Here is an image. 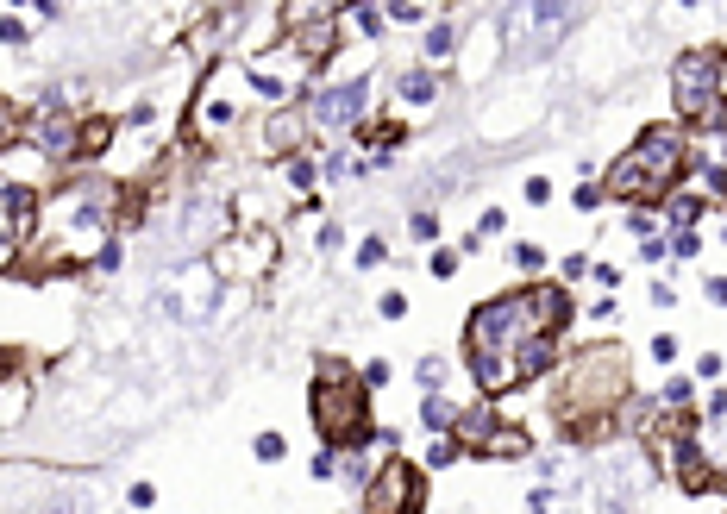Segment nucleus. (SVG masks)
Here are the masks:
<instances>
[{
	"instance_id": "obj_1",
	"label": "nucleus",
	"mask_w": 727,
	"mask_h": 514,
	"mask_svg": "<svg viewBox=\"0 0 727 514\" xmlns=\"http://www.w3.org/2000/svg\"><path fill=\"white\" fill-rule=\"evenodd\" d=\"M571 289L565 283H527L508 295H489L464 314V364L483 402L527 389L552 377L565 358V326H571Z\"/></svg>"
},
{
	"instance_id": "obj_2",
	"label": "nucleus",
	"mask_w": 727,
	"mask_h": 514,
	"mask_svg": "<svg viewBox=\"0 0 727 514\" xmlns=\"http://www.w3.org/2000/svg\"><path fill=\"white\" fill-rule=\"evenodd\" d=\"M633 395V364L621 345H577L571 358H558V383H552V420L558 439H602L615 427V408Z\"/></svg>"
},
{
	"instance_id": "obj_3",
	"label": "nucleus",
	"mask_w": 727,
	"mask_h": 514,
	"mask_svg": "<svg viewBox=\"0 0 727 514\" xmlns=\"http://www.w3.org/2000/svg\"><path fill=\"white\" fill-rule=\"evenodd\" d=\"M113 207H120V189L107 176H82V182H63L51 195V220H38V264L44 270H95V257L113 245Z\"/></svg>"
},
{
	"instance_id": "obj_4",
	"label": "nucleus",
	"mask_w": 727,
	"mask_h": 514,
	"mask_svg": "<svg viewBox=\"0 0 727 514\" xmlns=\"http://www.w3.org/2000/svg\"><path fill=\"white\" fill-rule=\"evenodd\" d=\"M684 176H690L684 126H646L602 170V195H615L627 207H665V195H677V182H684Z\"/></svg>"
},
{
	"instance_id": "obj_5",
	"label": "nucleus",
	"mask_w": 727,
	"mask_h": 514,
	"mask_svg": "<svg viewBox=\"0 0 727 514\" xmlns=\"http://www.w3.org/2000/svg\"><path fill=\"white\" fill-rule=\"evenodd\" d=\"M308 420L320 433V446L333 452H364L370 439H377V427H370V389L358 370H345L326 358L314 370V389H308Z\"/></svg>"
},
{
	"instance_id": "obj_6",
	"label": "nucleus",
	"mask_w": 727,
	"mask_h": 514,
	"mask_svg": "<svg viewBox=\"0 0 727 514\" xmlns=\"http://www.w3.org/2000/svg\"><path fill=\"white\" fill-rule=\"evenodd\" d=\"M671 113L690 132H715L727 120V51L721 44H690L671 57Z\"/></svg>"
},
{
	"instance_id": "obj_7",
	"label": "nucleus",
	"mask_w": 727,
	"mask_h": 514,
	"mask_svg": "<svg viewBox=\"0 0 727 514\" xmlns=\"http://www.w3.org/2000/svg\"><path fill=\"white\" fill-rule=\"evenodd\" d=\"M220 295H226V283H220L214 257H182V264H170V270L157 276L151 308L170 320V326H182V333H201V326H214Z\"/></svg>"
},
{
	"instance_id": "obj_8",
	"label": "nucleus",
	"mask_w": 727,
	"mask_h": 514,
	"mask_svg": "<svg viewBox=\"0 0 727 514\" xmlns=\"http://www.w3.org/2000/svg\"><path fill=\"white\" fill-rule=\"evenodd\" d=\"M571 13H577V0H508L502 7V51L514 63H533V57H546L558 38L571 32Z\"/></svg>"
},
{
	"instance_id": "obj_9",
	"label": "nucleus",
	"mask_w": 727,
	"mask_h": 514,
	"mask_svg": "<svg viewBox=\"0 0 727 514\" xmlns=\"http://www.w3.org/2000/svg\"><path fill=\"white\" fill-rule=\"evenodd\" d=\"M452 439L471 458H496V464H508V458H527L533 452V439L514 427V420H502L496 414V402H477V408H464L458 414V427H452Z\"/></svg>"
},
{
	"instance_id": "obj_10",
	"label": "nucleus",
	"mask_w": 727,
	"mask_h": 514,
	"mask_svg": "<svg viewBox=\"0 0 727 514\" xmlns=\"http://www.w3.org/2000/svg\"><path fill=\"white\" fill-rule=\"evenodd\" d=\"M364 514H427V471L414 458H383L364 483Z\"/></svg>"
},
{
	"instance_id": "obj_11",
	"label": "nucleus",
	"mask_w": 727,
	"mask_h": 514,
	"mask_svg": "<svg viewBox=\"0 0 727 514\" xmlns=\"http://www.w3.org/2000/svg\"><path fill=\"white\" fill-rule=\"evenodd\" d=\"M38 214H44V201L32 182H0V270L38 239Z\"/></svg>"
},
{
	"instance_id": "obj_12",
	"label": "nucleus",
	"mask_w": 727,
	"mask_h": 514,
	"mask_svg": "<svg viewBox=\"0 0 727 514\" xmlns=\"http://www.w3.org/2000/svg\"><path fill=\"white\" fill-rule=\"evenodd\" d=\"M308 107V120L326 126V132H351L370 113V82L364 76H351V82H333V88H320L314 101H301Z\"/></svg>"
},
{
	"instance_id": "obj_13",
	"label": "nucleus",
	"mask_w": 727,
	"mask_h": 514,
	"mask_svg": "<svg viewBox=\"0 0 727 514\" xmlns=\"http://www.w3.org/2000/svg\"><path fill=\"white\" fill-rule=\"evenodd\" d=\"M308 126H314V120H308V107H301V101L270 107V113H264V132H257V157L276 163V157L308 151V145H314V132H308Z\"/></svg>"
},
{
	"instance_id": "obj_14",
	"label": "nucleus",
	"mask_w": 727,
	"mask_h": 514,
	"mask_svg": "<svg viewBox=\"0 0 727 514\" xmlns=\"http://www.w3.org/2000/svg\"><path fill=\"white\" fill-rule=\"evenodd\" d=\"M665 471H671V483L684 489V496H715V489H727V483H721V464H709V446H702V433L677 439V446L665 452Z\"/></svg>"
},
{
	"instance_id": "obj_15",
	"label": "nucleus",
	"mask_w": 727,
	"mask_h": 514,
	"mask_svg": "<svg viewBox=\"0 0 727 514\" xmlns=\"http://www.w3.org/2000/svg\"><path fill=\"white\" fill-rule=\"evenodd\" d=\"M264 264H270V232H226V239L214 245L220 283H251Z\"/></svg>"
},
{
	"instance_id": "obj_16",
	"label": "nucleus",
	"mask_w": 727,
	"mask_h": 514,
	"mask_svg": "<svg viewBox=\"0 0 727 514\" xmlns=\"http://www.w3.org/2000/svg\"><path fill=\"white\" fill-rule=\"evenodd\" d=\"M351 7V0H283V13H276V26H283L289 38L308 32V26H333V19Z\"/></svg>"
},
{
	"instance_id": "obj_17",
	"label": "nucleus",
	"mask_w": 727,
	"mask_h": 514,
	"mask_svg": "<svg viewBox=\"0 0 727 514\" xmlns=\"http://www.w3.org/2000/svg\"><path fill=\"white\" fill-rule=\"evenodd\" d=\"M439 88H445V76L433 63H408L402 76H395V101H402V107H433Z\"/></svg>"
},
{
	"instance_id": "obj_18",
	"label": "nucleus",
	"mask_w": 727,
	"mask_h": 514,
	"mask_svg": "<svg viewBox=\"0 0 727 514\" xmlns=\"http://www.w3.org/2000/svg\"><path fill=\"white\" fill-rule=\"evenodd\" d=\"M195 120H201V132H226L232 120H239V101H232L226 88L214 82V88H201V101H195Z\"/></svg>"
},
{
	"instance_id": "obj_19",
	"label": "nucleus",
	"mask_w": 727,
	"mask_h": 514,
	"mask_svg": "<svg viewBox=\"0 0 727 514\" xmlns=\"http://www.w3.org/2000/svg\"><path fill=\"white\" fill-rule=\"evenodd\" d=\"M702 214H709V195H684V189L665 195V226H671V232H690Z\"/></svg>"
},
{
	"instance_id": "obj_20",
	"label": "nucleus",
	"mask_w": 727,
	"mask_h": 514,
	"mask_svg": "<svg viewBox=\"0 0 727 514\" xmlns=\"http://www.w3.org/2000/svg\"><path fill=\"white\" fill-rule=\"evenodd\" d=\"M458 402H452V395H427V402H420V427H427V433H452L458 427Z\"/></svg>"
},
{
	"instance_id": "obj_21",
	"label": "nucleus",
	"mask_w": 727,
	"mask_h": 514,
	"mask_svg": "<svg viewBox=\"0 0 727 514\" xmlns=\"http://www.w3.org/2000/svg\"><path fill=\"white\" fill-rule=\"evenodd\" d=\"M452 51H458V26H452V19H433L427 38H420V57H427V63H445Z\"/></svg>"
},
{
	"instance_id": "obj_22",
	"label": "nucleus",
	"mask_w": 727,
	"mask_h": 514,
	"mask_svg": "<svg viewBox=\"0 0 727 514\" xmlns=\"http://www.w3.org/2000/svg\"><path fill=\"white\" fill-rule=\"evenodd\" d=\"M113 145V120H82L76 126V157H101Z\"/></svg>"
},
{
	"instance_id": "obj_23",
	"label": "nucleus",
	"mask_w": 727,
	"mask_h": 514,
	"mask_svg": "<svg viewBox=\"0 0 727 514\" xmlns=\"http://www.w3.org/2000/svg\"><path fill=\"white\" fill-rule=\"evenodd\" d=\"M383 26H389L383 7H370V0H351V32H358V38H383Z\"/></svg>"
},
{
	"instance_id": "obj_24",
	"label": "nucleus",
	"mask_w": 727,
	"mask_h": 514,
	"mask_svg": "<svg viewBox=\"0 0 727 514\" xmlns=\"http://www.w3.org/2000/svg\"><path fill=\"white\" fill-rule=\"evenodd\" d=\"M445 370H452L445 358H420V364H414V383H420V395H439V389H445Z\"/></svg>"
},
{
	"instance_id": "obj_25",
	"label": "nucleus",
	"mask_w": 727,
	"mask_h": 514,
	"mask_svg": "<svg viewBox=\"0 0 727 514\" xmlns=\"http://www.w3.org/2000/svg\"><path fill=\"white\" fill-rule=\"evenodd\" d=\"M0 44H7V51H26L32 44V26L19 13H0Z\"/></svg>"
},
{
	"instance_id": "obj_26",
	"label": "nucleus",
	"mask_w": 727,
	"mask_h": 514,
	"mask_svg": "<svg viewBox=\"0 0 727 514\" xmlns=\"http://www.w3.org/2000/svg\"><path fill=\"white\" fill-rule=\"evenodd\" d=\"M690 402H696V377H665L659 408H690Z\"/></svg>"
},
{
	"instance_id": "obj_27",
	"label": "nucleus",
	"mask_w": 727,
	"mask_h": 514,
	"mask_svg": "<svg viewBox=\"0 0 727 514\" xmlns=\"http://www.w3.org/2000/svg\"><path fill=\"white\" fill-rule=\"evenodd\" d=\"M251 452H257V464H283V458H289V439H283V433H257Z\"/></svg>"
},
{
	"instance_id": "obj_28",
	"label": "nucleus",
	"mask_w": 727,
	"mask_h": 514,
	"mask_svg": "<svg viewBox=\"0 0 727 514\" xmlns=\"http://www.w3.org/2000/svg\"><path fill=\"white\" fill-rule=\"evenodd\" d=\"M383 19H389V26H414V19H427V0H389Z\"/></svg>"
},
{
	"instance_id": "obj_29",
	"label": "nucleus",
	"mask_w": 727,
	"mask_h": 514,
	"mask_svg": "<svg viewBox=\"0 0 727 514\" xmlns=\"http://www.w3.org/2000/svg\"><path fill=\"white\" fill-rule=\"evenodd\" d=\"M44 514H88V489H57V496L44 502Z\"/></svg>"
},
{
	"instance_id": "obj_30",
	"label": "nucleus",
	"mask_w": 727,
	"mask_h": 514,
	"mask_svg": "<svg viewBox=\"0 0 727 514\" xmlns=\"http://www.w3.org/2000/svg\"><path fill=\"white\" fill-rule=\"evenodd\" d=\"M314 182H320V170H314V157H301V151H295V157H289V189H301V195H308Z\"/></svg>"
},
{
	"instance_id": "obj_31",
	"label": "nucleus",
	"mask_w": 727,
	"mask_h": 514,
	"mask_svg": "<svg viewBox=\"0 0 727 514\" xmlns=\"http://www.w3.org/2000/svg\"><path fill=\"white\" fill-rule=\"evenodd\" d=\"M408 232H414V245H433V239H439V214H433V207H414Z\"/></svg>"
},
{
	"instance_id": "obj_32",
	"label": "nucleus",
	"mask_w": 727,
	"mask_h": 514,
	"mask_svg": "<svg viewBox=\"0 0 727 514\" xmlns=\"http://www.w3.org/2000/svg\"><path fill=\"white\" fill-rule=\"evenodd\" d=\"M458 452H464V446H458L452 433H445V439H433V446H427V471H445V464H458Z\"/></svg>"
},
{
	"instance_id": "obj_33",
	"label": "nucleus",
	"mask_w": 727,
	"mask_h": 514,
	"mask_svg": "<svg viewBox=\"0 0 727 514\" xmlns=\"http://www.w3.org/2000/svg\"><path fill=\"white\" fill-rule=\"evenodd\" d=\"M308 477H314V483H333V477H339V452H333V446H320V452L308 458Z\"/></svg>"
},
{
	"instance_id": "obj_34",
	"label": "nucleus",
	"mask_w": 727,
	"mask_h": 514,
	"mask_svg": "<svg viewBox=\"0 0 727 514\" xmlns=\"http://www.w3.org/2000/svg\"><path fill=\"white\" fill-rule=\"evenodd\" d=\"M508 257H514V270H527V276H533V270H546V251H539V245H514Z\"/></svg>"
},
{
	"instance_id": "obj_35",
	"label": "nucleus",
	"mask_w": 727,
	"mask_h": 514,
	"mask_svg": "<svg viewBox=\"0 0 727 514\" xmlns=\"http://www.w3.org/2000/svg\"><path fill=\"white\" fill-rule=\"evenodd\" d=\"M721 370H727L721 352H702V358H696V383H721Z\"/></svg>"
},
{
	"instance_id": "obj_36",
	"label": "nucleus",
	"mask_w": 727,
	"mask_h": 514,
	"mask_svg": "<svg viewBox=\"0 0 727 514\" xmlns=\"http://www.w3.org/2000/svg\"><path fill=\"white\" fill-rule=\"evenodd\" d=\"M358 377H364V389H370V395H377V389L389 383V358H370V364L358 370Z\"/></svg>"
},
{
	"instance_id": "obj_37",
	"label": "nucleus",
	"mask_w": 727,
	"mask_h": 514,
	"mask_svg": "<svg viewBox=\"0 0 727 514\" xmlns=\"http://www.w3.org/2000/svg\"><path fill=\"white\" fill-rule=\"evenodd\" d=\"M377 314H383V320H408V295H402V289H389V295L377 301Z\"/></svg>"
},
{
	"instance_id": "obj_38",
	"label": "nucleus",
	"mask_w": 727,
	"mask_h": 514,
	"mask_svg": "<svg viewBox=\"0 0 727 514\" xmlns=\"http://www.w3.org/2000/svg\"><path fill=\"white\" fill-rule=\"evenodd\" d=\"M383 257H389V245H383V239H364V245H358V270H377Z\"/></svg>"
},
{
	"instance_id": "obj_39",
	"label": "nucleus",
	"mask_w": 727,
	"mask_h": 514,
	"mask_svg": "<svg viewBox=\"0 0 727 514\" xmlns=\"http://www.w3.org/2000/svg\"><path fill=\"white\" fill-rule=\"evenodd\" d=\"M571 201H577V207H583V214H596V207H602V201H608V195H602V182H583V189H577V195H571Z\"/></svg>"
},
{
	"instance_id": "obj_40",
	"label": "nucleus",
	"mask_w": 727,
	"mask_h": 514,
	"mask_svg": "<svg viewBox=\"0 0 727 514\" xmlns=\"http://www.w3.org/2000/svg\"><path fill=\"white\" fill-rule=\"evenodd\" d=\"M458 264H464V251H433V276H458Z\"/></svg>"
},
{
	"instance_id": "obj_41",
	"label": "nucleus",
	"mask_w": 727,
	"mask_h": 514,
	"mask_svg": "<svg viewBox=\"0 0 727 514\" xmlns=\"http://www.w3.org/2000/svg\"><path fill=\"white\" fill-rule=\"evenodd\" d=\"M527 201L546 207V201H552V176H527Z\"/></svg>"
},
{
	"instance_id": "obj_42",
	"label": "nucleus",
	"mask_w": 727,
	"mask_h": 514,
	"mask_svg": "<svg viewBox=\"0 0 727 514\" xmlns=\"http://www.w3.org/2000/svg\"><path fill=\"white\" fill-rule=\"evenodd\" d=\"M709 201H727V163H709Z\"/></svg>"
},
{
	"instance_id": "obj_43",
	"label": "nucleus",
	"mask_w": 727,
	"mask_h": 514,
	"mask_svg": "<svg viewBox=\"0 0 727 514\" xmlns=\"http://www.w3.org/2000/svg\"><path fill=\"white\" fill-rule=\"evenodd\" d=\"M702 414H709V420H727V389H721V383L709 389V402H702Z\"/></svg>"
},
{
	"instance_id": "obj_44",
	"label": "nucleus",
	"mask_w": 727,
	"mask_h": 514,
	"mask_svg": "<svg viewBox=\"0 0 727 514\" xmlns=\"http://www.w3.org/2000/svg\"><path fill=\"white\" fill-rule=\"evenodd\" d=\"M665 251H671V245L659 239V232H652V239H640V257H646V264H665Z\"/></svg>"
},
{
	"instance_id": "obj_45",
	"label": "nucleus",
	"mask_w": 727,
	"mask_h": 514,
	"mask_svg": "<svg viewBox=\"0 0 727 514\" xmlns=\"http://www.w3.org/2000/svg\"><path fill=\"white\" fill-rule=\"evenodd\" d=\"M615 314H621L615 295H596V301H590V320H615Z\"/></svg>"
},
{
	"instance_id": "obj_46",
	"label": "nucleus",
	"mask_w": 727,
	"mask_h": 514,
	"mask_svg": "<svg viewBox=\"0 0 727 514\" xmlns=\"http://www.w3.org/2000/svg\"><path fill=\"white\" fill-rule=\"evenodd\" d=\"M671 251H677V257H696L702 239H696V232H671Z\"/></svg>"
},
{
	"instance_id": "obj_47",
	"label": "nucleus",
	"mask_w": 727,
	"mask_h": 514,
	"mask_svg": "<svg viewBox=\"0 0 727 514\" xmlns=\"http://www.w3.org/2000/svg\"><path fill=\"white\" fill-rule=\"evenodd\" d=\"M314 245H320V251H339V245H345V232H339V226H320V232H314Z\"/></svg>"
},
{
	"instance_id": "obj_48",
	"label": "nucleus",
	"mask_w": 727,
	"mask_h": 514,
	"mask_svg": "<svg viewBox=\"0 0 727 514\" xmlns=\"http://www.w3.org/2000/svg\"><path fill=\"white\" fill-rule=\"evenodd\" d=\"M552 502H558V489H546V483H539V489H533V496H527V508H533V514H546Z\"/></svg>"
},
{
	"instance_id": "obj_49",
	"label": "nucleus",
	"mask_w": 727,
	"mask_h": 514,
	"mask_svg": "<svg viewBox=\"0 0 727 514\" xmlns=\"http://www.w3.org/2000/svg\"><path fill=\"white\" fill-rule=\"evenodd\" d=\"M590 276H596L602 289H621V270H615V264H590Z\"/></svg>"
},
{
	"instance_id": "obj_50",
	"label": "nucleus",
	"mask_w": 727,
	"mask_h": 514,
	"mask_svg": "<svg viewBox=\"0 0 727 514\" xmlns=\"http://www.w3.org/2000/svg\"><path fill=\"white\" fill-rule=\"evenodd\" d=\"M652 358L671 364V358H677V339H671V333H659V339H652Z\"/></svg>"
},
{
	"instance_id": "obj_51",
	"label": "nucleus",
	"mask_w": 727,
	"mask_h": 514,
	"mask_svg": "<svg viewBox=\"0 0 727 514\" xmlns=\"http://www.w3.org/2000/svg\"><path fill=\"white\" fill-rule=\"evenodd\" d=\"M702 295H709L715 308H727V276H709V283H702Z\"/></svg>"
},
{
	"instance_id": "obj_52",
	"label": "nucleus",
	"mask_w": 727,
	"mask_h": 514,
	"mask_svg": "<svg viewBox=\"0 0 727 514\" xmlns=\"http://www.w3.org/2000/svg\"><path fill=\"white\" fill-rule=\"evenodd\" d=\"M157 502V483H132V508H151Z\"/></svg>"
},
{
	"instance_id": "obj_53",
	"label": "nucleus",
	"mask_w": 727,
	"mask_h": 514,
	"mask_svg": "<svg viewBox=\"0 0 727 514\" xmlns=\"http://www.w3.org/2000/svg\"><path fill=\"white\" fill-rule=\"evenodd\" d=\"M502 226H508V214H502V207H489V214L477 220V232H502Z\"/></svg>"
},
{
	"instance_id": "obj_54",
	"label": "nucleus",
	"mask_w": 727,
	"mask_h": 514,
	"mask_svg": "<svg viewBox=\"0 0 727 514\" xmlns=\"http://www.w3.org/2000/svg\"><path fill=\"white\" fill-rule=\"evenodd\" d=\"M677 7H702V0H677Z\"/></svg>"
},
{
	"instance_id": "obj_55",
	"label": "nucleus",
	"mask_w": 727,
	"mask_h": 514,
	"mask_svg": "<svg viewBox=\"0 0 727 514\" xmlns=\"http://www.w3.org/2000/svg\"><path fill=\"white\" fill-rule=\"evenodd\" d=\"M721 163H727V145H721Z\"/></svg>"
},
{
	"instance_id": "obj_56",
	"label": "nucleus",
	"mask_w": 727,
	"mask_h": 514,
	"mask_svg": "<svg viewBox=\"0 0 727 514\" xmlns=\"http://www.w3.org/2000/svg\"><path fill=\"white\" fill-rule=\"evenodd\" d=\"M13 7H26V0H13Z\"/></svg>"
},
{
	"instance_id": "obj_57",
	"label": "nucleus",
	"mask_w": 727,
	"mask_h": 514,
	"mask_svg": "<svg viewBox=\"0 0 727 514\" xmlns=\"http://www.w3.org/2000/svg\"><path fill=\"white\" fill-rule=\"evenodd\" d=\"M345 514H358V508H345Z\"/></svg>"
}]
</instances>
